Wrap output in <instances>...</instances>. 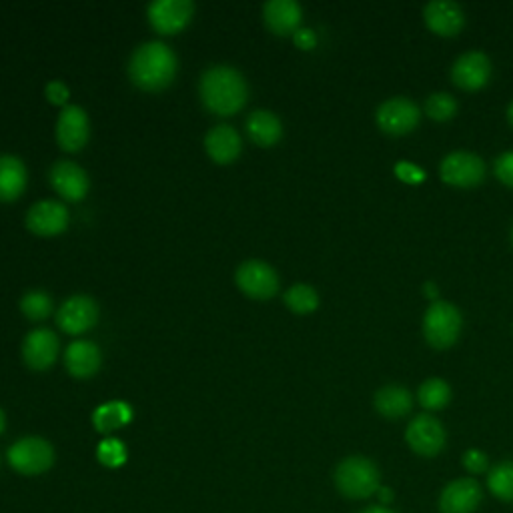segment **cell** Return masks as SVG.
<instances>
[{
    "instance_id": "cell-12",
    "label": "cell",
    "mask_w": 513,
    "mask_h": 513,
    "mask_svg": "<svg viewBox=\"0 0 513 513\" xmlns=\"http://www.w3.org/2000/svg\"><path fill=\"white\" fill-rule=\"evenodd\" d=\"M99 321V307L95 299L87 295H77L65 301L57 313L59 327L69 335H83L93 329Z\"/></svg>"
},
{
    "instance_id": "cell-20",
    "label": "cell",
    "mask_w": 513,
    "mask_h": 513,
    "mask_svg": "<svg viewBox=\"0 0 513 513\" xmlns=\"http://www.w3.org/2000/svg\"><path fill=\"white\" fill-rule=\"evenodd\" d=\"M205 149L215 163L229 165L241 155V137L233 127L219 125L207 133Z\"/></svg>"
},
{
    "instance_id": "cell-15",
    "label": "cell",
    "mask_w": 513,
    "mask_h": 513,
    "mask_svg": "<svg viewBox=\"0 0 513 513\" xmlns=\"http://www.w3.org/2000/svg\"><path fill=\"white\" fill-rule=\"evenodd\" d=\"M27 227L39 237L61 235L69 227V211L63 203L41 201L31 207L27 215Z\"/></svg>"
},
{
    "instance_id": "cell-22",
    "label": "cell",
    "mask_w": 513,
    "mask_h": 513,
    "mask_svg": "<svg viewBox=\"0 0 513 513\" xmlns=\"http://www.w3.org/2000/svg\"><path fill=\"white\" fill-rule=\"evenodd\" d=\"M373 403L385 419H401L413 409V395L403 385H385L375 393Z\"/></svg>"
},
{
    "instance_id": "cell-34",
    "label": "cell",
    "mask_w": 513,
    "mask_h": 513,
    "mask_svg": "<svg viewBox=\"0 0 513 513\" xmlns=\"http://www.w3.org/2000/svg\"><path fill=\"white\" fill-rule=\"evenodd\" d=\"M47 97L53 105H65L71 97L69 89L61 83V81H53L49 87H47Z\"/></svg>"
},
{
    "instance_id": "cell-21",
    "label": "cell",
    "mask_w": 513,
    "mask_h": 513,
    "mask_svg": "<svg viewBox=\"0 0 513 513\" xmlns=\"http://www.w3.org/2000/svg\"><path fill=\"white\" fill-rule=\"evenodd\" d=\"M65 363L73 377L87 379L101 369V351L91 341H75L67 349Z\"/></svg>"
},
{
    "instance_id": "cell-5",
    "label": "cell",
    "mask_w": 513,
    "mask_h": 513,
    "mask_svg": "<svg viewBox=\"0 0 513 513\" xmlns=\"http://www.w3.org/2000/svg\"><path fill=\"white\" fill-rule=\"evenodd\" d=\"M9 463L21 475H41L55 463V449L43 437H23L9 449Z\"/></svg>"
},
{
    "instance_id": "cell-3",
    "label": "cell",
    "mask_w": 513,
    "mask_h": 513,
    "mask_svg": "<svg viewBox=\"0 0 513 513\" xmlns=\"http://www.w3.org/2000/svg\"><path fill=\"white\" fill-rule=\"evenodd\" d=\"M337 489L351 499H365L379 491V469L377 465L361 455L343 459L335 469Z\"/></svg>"
},
{
    "instance_id": "cell-17",
    "label": "cell",
    "mask_w": 513,
    "mask_h": 513,
    "mask_svg": "<svg viewBox=\"0 0 513 513\" xmlns=\"http://www.w3.org/2000/svg\"><path fill=\"white\" fill-rule=\"evenodd\" d=\"M51 183L63 199L73 203L83 201L91 187V181L85 169H81L73 161H59L51 169Z\"/></svg>"
},
{
    "instance_id": "cell-23",
    "label": "cell",
    "mask_w": 513,
    "mask_h": 513,
    "mask_svg": "<svg viewBox=\"0 0 513 513\" xmlns=\"http://www.w3.org/2000/svg\"><path fill=\"white\" fill-rule=\"evenodd\" d=\"M27 189V167L19 157H0V201L13 203Z\"/></svg>"
},
{
    "instance_id": "cell-8",
    "label": "cell",
    "mask_w": 513,
    "mask_h": 513,
    "mask_svg": "<svg viewBox=\"0 0 513 513\" xmlns=\"http://www.w3.org/2000/svg\"><path fill=\"white\" fill-rule=\"evenodd\" d=\"M405 439L417 455L435 457L443 451L447 435H445V429L439 419H435L433 415L421 413V415L413 417L411 423L407 425Z\"/></svg>"
},
{
    "instance_id": "cell-6",
    "label": "cell",
    "mask_w": 513,
    "mask_h": 513,
    "mask_svg": "<svg viewBox=\"0 0 513 513\" xmlns=\"http://www.w3.org/2000/svg\"><path fill=\"white\" fill-rule=\"evenodd\" d=\"M419 119H421L419 107L405 97H393L381 103L375 113L377 127L391 137L409 135L411 131L417 129Z\"/></svg>"
},
{
    "instance_id": "cell-30",
    "label": "cell",
    "mask_w": 513,
    "mask_h": 513,
    "mask_svg": "<svg viewBox=\"0 0 513 513\" xmlns=\"http://www.w3.org/2000/svg\"><path fill=\"white\" fill-rule=\"evenodd\" d=\"M21 311L31 321H43L53 313V299L43 291H31L23 297Z\"/></svg>"
},
{
    "instance_id": "cell-38",
    "label": "cell",
    "mask_w": 513,
    "mask_h": 513,
    "mask_svg": "<svg viewBox=\"0 0 513 513\" xmlns=\"http://www.w3.org/2000/svg\"><path fill=\"white\" fill-rule=\"evenodd\" d=\"M5 427H7V415L3 409H0V435L5 433Z\"/></svg>"
},
{
    "instance_id": "cell-32",
    "label": "cell",
    "mask_w": 513,
    "mask_h": 513,
    "mask_svg": "<svg viewBox=\"0 0 513 513\" xmlns=\"http://www.w3.org/2000/svg\"><path fill=\"white\" fill-rule=\"evenodd\" d=\"M495 177L509 189H513V151H507L495 159Z\"/></svg>"
},
{
    "instance_id": "cell-4",
    "label": "cell",
    "mask_w": 513,
    "mask_h": 513,
    "mask_svg": "<svg viewBox=\"0 0 513 513\" xmlns=\"http://www.w3.org/2000/svg\"><path fill=\"white\" fill-rule=\"evenodd\" d=\"M463 319L455 305L447 301H433L423 317V335L433 349H449L461 335Z\"/></svg>"
},
{
    "instance_id": "cell-9",
    "label": "cell",
    "mask_w": 513,
    "mask_h": 513,
    "mask_svg": "<svg viewBox=\"0 0 513 513\" xmlns=\"http://www.w3.org/2000/svg\"><path fill=\"white\" fill-rule=\"evenodd\" d=\"M239 289L251 299H271L279 291V277L275 269L263 261H245L235 275Z\"/></svg>"
},
{
    "instance_id": "cell-7",
    "label": "cell",
    "mask_w": 513,
    "mask_h": 513,
    "mask_svg": "<svg viewBox=\"0 0 513 513\" xmlns=\"http://www.w3.org/2000/svg\"><path fill=\"white\" fill-rule=\"evenodd\" d=\"M439 173H441V181L451 187L473 189L481 185L485 179V163L481 161V157L473 153L455 151L441 161Z\"/></svg>"
},
{
    "instance_id": "cell-2",
    "label": "cell",
    "mask_w": 513,
    "mask_h": 513,
    "mask_svg": "<svg viewBox=\"0 0 513 513\" xmlns=\"http://www.w3.org/2000/svg\"><path fill=\"white\" fill-rule=\"evenodd\" d=\"M177 75V57L163 43H147L139 47L129 63V77L133 85L143 91H165Z\"/></svg>"
},
{
    "instance_id": "cell-14",
    "label": "cell",
    "mask_w": 513,
    "mask_h": 513,
    "mask_svg": "<svg viewBox=\"0 0 513 513\" xmlns=\"http://www.w3.org/2000/svg\"><path fill=\"white\" fill-rule=\"evenodd\" d=\"M427 29L437 37H457L465 27V13L451 0H433L423 11Z\"/></svg>"
},
{
    "instance_id": "cell-26",
    "label": "cell",
    "mask_w": 513,
    "mask_h": 513,
    "mask_svg": "<svg viewBox=\"0 0 513 513\" xmlns=\"http://www.w3.org/2000/svg\"><path fill=\"white\" fill-rule=\"evenodd\" d=\"M417 399H419L421 407H425L429 411H439L449 405L451 387L447 381H443L439 377H431L421 383V387L417 391Z\"/></svg>"
},
{
    "instance_id": "cell-31",
    "label": "cell",
    "mask_w": 513,
    "mask_h": 513,
    "mask_svg": "<svg viewBox=\"0 0 513 513\" xmlns=\"http://www.w3.org/2000/svg\"><path fill=\"white\" fill-rule=\"evenodd\" d=\"M97 457L105 467H121L127 461V447L119 439H105L97 449Z\"/></svg>"
},
{
    "instance_id": "cell-24",
    "label": "cell",
    "mask_w": 513,
    "mask_h": 513,
    "mask_svg": "<svg viewBox=\"0 0 513 513\" xmlns=\"http://www.w3.org/2000/svg\"><path fill=\"white\" fill-rule=\"evenodd\" d=\"M249 139L259 147H273L283 137V125L271 111H255L247 119Z\"/></svg>"
},
{
    "instance_id": "cell-39",
    "label": "cell",
    "mask_w": 513,
    "mask_h": 513,
    "mask_svg": "<svg viewBox=\"0 0 513 513\" xmlns=\"http://www.w3.org/2000/svg\"><path fill=\"white\" fill-rule=\"evenodd\" d=\"M507 121H509V125L513 127V103L507 107Z\"/></svg>"
},
{
    "instance_id": "cell-37",
    "label": "cell",
    "mask_w": 513,
    "mask_h": 513,
    "mask_svg": "<svg viewBox=\"0 0 513 513\" xmlns=\"http://www.w3.org/2000/svg\"><path fill=\"white\" fill-rule=\"evenodd\" d=\"M361 513H393V511L387 509V507H381V505H373V507H367V509L361 511Z\"/></svg>"
},
{
    "instance_id": "cell-11",
    "label": "cell",
    "mask_w": 513,
    "mask_h": 513,
    "mask_svg": "<svg viewBox=\"0 0 513 513\" xmlns=\"http://www.w3.org/2000/svg\"><path fill=\"white\" fill-rule=\"evenodd\" d=\"M491 79V61L479 51L461 55L451 67V81L465 93L481 91Z\"/></svg>"
},
{
    "instance_id": "cell-40",
    "label": "cell",
    "mask_w": 513,
    "mask_h": 513,
    "mask_svg": "<svg viewBox=\"0 0 513 513\" xmlns=\"http://www.w3.org/2000/svg\"><path fill=\"white\" fill-rule=\"evenodd\" d=\"M511 243H513V227H511Z\"/></svg>"
},
{
    "instance_id": "cell-35",
    "label": "cell",
    "mask_w": 513,
    "mask_h": 513,
    "mask_svg": "<svg viewBox=\"0 0 513 513\" xmlns=\"http://www.w3.org/2000/svg\"><path fill=\"white\" fill-rule=\"evenodd\" d=\"M397 173H399V177L401 179H405V181H411V183H415V181H421V171H417L415 167H411V165H407V163H403V165H399L397 167Z\"/></svg>"
},
{
    "instance_id": "cell-13",
    "label": "cell",
    "mask_w": 513,
    "mask_h": 513,
    "mask_svg": "<svg viewBox=\"0 0 513 513\" xmlns=\"http://www.w3.org/2000/svg\"><path fill=\"white\" fill-rule=\"evenodd\" d=\"M89 135L91 125L87 113L77 105L65 107L57 121V141L61 149L67 153H79L89 143Z\"/></svg>"
},
{
    "instance_id": "cell-16",
    "label": "cell",
    "mask_w": 513,
    "mask_h": 513,
    "mask_svg": "<svg viewBox=\"0 0 513 513\" xmlns=\"http://www.w3.org/2000/svg\"><path fill=\"white\" fill-rule=\"evenodd\" d=\"M481 487L475 479H455L441 491V513H473L481 503Z\"/></svg>"
},
{
    "instance_id": "cell-33",
    "label": "cell",
    "mask_w": 513,
    "mask_h": 513,
    "mask_svg": "<svg viewBox=\"0 0 513 513\" xmlns=\"http://www.w3.org/2000/svg\"><path fill=\"white\" fill-rule=\"evenodd\" d=\"M463 467L469 473H483L487 469V455L479 449H469L463 453Z\"/></svg>"
},
{
    "instance_id": "cell-18",
    "label": "cell",
    "mask_w": 513,
    "mask_h": 513,
    "mask_svg": "<svg viewBox=\"0 0 513 513\" xmlns=\"http://www.w3.org/2000/svg\"><path fill=\"white\" fill-rule=\"evenodd\" d=\"M59 353V339L49 329H37L29 333L23 343V359L33 371H47Z\"/></svg>"
},
{
    "instance_id": "cell-27",
    "label": "cell",
    "mask_w": 513,
    "mask_h": 513,
    "mask_svg": "<svg viewBox=\"0 0 513 513\" xmlns=\"http://www.w3.org/2000/svg\"><path fill=\"white\" fill-rule=\"evenodd\" d=\"M487 487L495 497L513 501V461L497 463L487 475Z\"/></svg>"
},
{
    "instance_id": "cell-29",
    "label": "cell",
    "mask_w": 513,
    "mask_h": 513,
    "mask_svg": "<svg viewBox=\"0 0 513 513\" xmlns=\"http://www.w3.org/2000/svg\"><path fill=\"white\" fill-rule=\"evenodd\" d=\"M425 113L437 123H447L457 115V101L447 93H433L425 101Z\"/></svg>"
},
{
    "instance_id": "cell-1",
    "label": "cell",
    "mask_w": 513,
    "mask_h": 513,
    "mask_svg": "<svg viewBox=\"0 0 513 513\" xmlns=\"http://www.w3.org/2000/svg\"><path fill=\"white\" fill-rule=\"evenodd\" d=\"M201 99L211 113L231 117L245 107L249 89L239 71L231 67H213L201 77Z\"/></svg>"
},
{
    "instance_id": "cell-28",
    "label": "cell",
    "mask_w": 513,
    "mask_h": 513,
    "mask_svg": "<svg viewBox=\"0 0 513 513\" xmlns=\"http://www.w3.org/2000/svg\"><path fill=\"white\" fill-rule=\"evenodd\" d=\"M285 305L297 315H307L319 307V295L309 285H293L285 293Z\"/></svg>"
},
{
    "instance_id": "cell-10",
    "label": "cell",
    "mask_w": 513,
    "mask_h": 513,
    "mask_svg": "<svg viewBox=\"0 0 513 513\" xmlns=\"http://www.w3.org/2000/svg\"><path fill=\"white\" fill-rule=\"evenodd\" d=\"M195 5L191 0H157L149 5V21L159 35H177L193 19Z\"/></svg>"
},
{
    "instance_id": "cell-36",
    "label": "cell",
    "mask_w": 513,
    "mask_h": 513,
    "mask_svg": "<svg viewBox=\"0 0 513 513\" xmlns=\"http://www.w3.org/2000/svg\"><path fill=\"white\" fill-rule=\"evenodd\" d=\"M295 43H297L301 49H313L315 37H313L311 31H297V33H295Z\"/></svg>"
},
{
    "instance_id": "cell-19",
    "label": "cell",
    "mask_w": 513,
    "mask_h": 513,
    "mask_svg": "<svg viewBox=\"0 0 513 513\" xmlns=\"http://www.w3.org/2000/svg\"><path fill=\"white\" fill-rule=\"evenodd\" d=\"M263 17L271 33L289 37L297 33L303 13L295 0H271V3L263 7Z\"/></svg>"
},
{
    "instance_id": "cell-25",
    "label": "cell",
    "mask_w": 513,
    "mask_h": 513,
    "mask_svg": "<svg viewBox=\"0 0 513 513\" xmlns=\"http://www.w3.org/2000/svg\"><path fill=\"white\" fill-rule=\"evenodd\" d=\"M133 419V409L123 401H111L101 405L93 415V425L99 433H113L125 427Z\"/></svg>"
}]
</instances>
